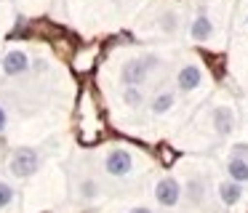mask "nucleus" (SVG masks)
<instances>
[{
  "label": "nucleus",
  "mask_w": 248,
  "mask_h": 213,
  "mask_svg": "<svg viewBox=\"0 0 248 213\" xmlns=\"http://www.w3.org/2000/svg\"><path fill=\"white\" fill-rule=\"evenodd\" d=\"M40 165H43L40 152L38 149H30V147L16 149V152L11 154V160H8V170H11L16 179H30V176H35L40 170Z\"/></svg>",
  "instance_id": "nucleus-1"
},
{
  "label": "nucleus",
  "mask_w": 248,
  "mask_h": 213,
  "mask_svg": "<svg viewBox=\"0 0 248 213\" xmlns=\"http://www.w3.org/2000/svg\"><path fill=\"white\" fill-rule=\"evenodd\" d=\"M152 197H155V202L160 208H176L184 200V184L176 176H163V179H157Z\"/></svg>",
  "instance_id": "nucleus-2"
},
{
  "label": "nucleus",
  "mask_w": 248,
  "mask_h": 213,
  "mask_svg": "<svg viewBox=\"0 0 248 213\" xmlns=\"http://www.w3.org/2000/svg\"><path fill=\"white\" fill-rule=\"evenodd\" d=\"M104 173L112 176V179H123V176H128L131 170H134V154L128 152V149L123 147H115L109 149L107 154H104Z\"/></svg>",
  "instance_id": "nucleus-3"
},
{
  "label": "nucleus",
  "mask_w": 248,
  "mask_h": 213,
  "mask_svg": "<svg viewBox=\"0 0 248 213\" xmlns=\"http://www.w3.org/2000/svg\"><path fill=\"white\" fill-rule=\"evenodd\" d=\"M30 69H32V59H30V53L24 51V48H11V51H6V56L0 61V72L6 75V77H22Z\"/></svg>",
  "instance_id": "nucleus-4"
},
{
  "label": "nucleus",
  "mask_w": 248,
  "mask_h": 213,
  "mask_svg": "<svg viewBox=\"0 0 248 213\" xmlns=\"http://www.w3.org/2000/svg\"><path fill=\"white\" fill-rule=\"evenodd\" d=\"M150 75H152V69L147 67L144 56H134V59H128V61L120 67V83L123 85H139L141 88Z\"/></svg>",
  "instance_id": "nucleus-5"
},
{
  "label": "nucleus",
  "mask_w": 248,
  "mask_h": 213,
  "mask_svg": "<svg viewBox=\"0 0 248 213\" xmlns=\"http://www.w3.org/2000/svg\"><path fill=\"white\" fill-rule=\"evenodd\" d=\"M205 75H203V67L195 61H187L179 67L176 72V88L182 91V93H192V91H198L200 85H203Z\"/></svg>",
  "instance_id": "nucleus-6"
},
{
  "label": "nucleus",
  "mask_w": 248,
  "mask_h": 213,
  "mask_svg": "<svg viewBox=\"0 0 248 213\" xmlns=\"http://www.w3.org/2000/svg\"><path fill=\"white\" fill-rule=\"evenodd\" d=\"M187 32L195 43H208V40H214V35H216V24L205 11H200V14H195L192 19H189Z\"/></svg>",
  "instance_id": "nucleus-7"
},
{
  "label": "nucleus",
  "mask_w": 248,
  "mask_h": 213,
  "mask_svg": "<svg viewBox=\"0 0 248 213\" xmlns=\"http://www.w3.org/2000/svg\"><path fill=\"white\" fill-rule=\"evenodd\" d=\"M184 200L195 208H203L205 200H208V186H205V179L198 173H189L187 181H184Z\"/></svg>",
  "instance_id": "nucleus-8"
},
{
  "label": "nucleus",
  "mask_w": 248,
  "mask_h": 213,
  "mask_svg": "<svg viewBox=\"0 0 248 213\" xmlns=\"http://www.w3.org/2000/svg\"><path fill=\"white\" fill-rule=\"evenodd\" d=\"M211 125H214L216 136H230L235 131V112H232V106L227 104L214 106L211 109Z\"/></svg>",
  "instance_id": "nucleus-9"
},
{
  "label": "nucleus",
  "mask_w": 248,
  "mask_h": 213,
  "mask_svg": "<svg viewBox=\"0 0 248 213\" xmlns=\"http://www.w3.org/2000/svg\"><path fill=\"white\" fill-rule=\"evenodd\" d=\"M243 186H246V184H237V181H232V179L221 181V184H219V189H216V195H219L221 205H227V208L240 205V202H243V197H246V189H243Z\"/></svg>",
  "instance_id": "nucleus-10"
},
{
  "label": "nucleus",
  "mask_w": 248,
  "mask_h": 213,
  "mask_svg": "<svg viewBox=\"0 0 248 213\" xmlns=\"http://www.w3.org/2000/svg\"><path fill=\"white\" fill-rule=\"evenodd\" d=\"M155 27L163 35H179V30H182V14L168 5V8H163L160 14L155 16Z\"/></svg>",
  "instance_id": "nucleus-11"
},
{
  "label": "nucleus",
  "mask_w": 248,
  "mask_h": 213,
  "mask_svg": "<svg viewBox=\"0 0 248 213\" xmlns=\"http://www.w3.org/2000/svg\"><path fill=\"white\" fill-rule=\"evenodd\" d=\"M173 104H176V93L173 91H157L155 96L150 99V112L152 115H168V112L173 109Z\"/></svg>",
  "instance_id": "nucleus-12"
},
{
  "label": "nucleus",
  "mask_w": 248,
  "mask_h": 213,
  "mask_svg": "<svg viewBox=\"0 0 248 213\" xmlns=\"http://www.w3.org/2000/svg\"><path fill=\"white\" fill-rule=\"evenodd\" d=\"M227 179L237 181V184H248V160H243V157L227 160Z\"/></svg>",
  "instance_id": "nucleus-13"
},
{
  "label": "nucleus",
  "mask_w": 248,
  "mask_h": 213,
  "mask_svg": "<svg viewBox=\"0 0 248 213\" xmlns=\"http://www.w3.org/2000/svg\"><path fill=\"white\" fill-rule=\"evenodd\" d=\"M123 104L128 106V109H141L144 106V101H147V96H144V91L139 88V85H123Z\"/></svg>",
  "instance_id": "nucleus-14"
},
{
  "label": "nucleus",
  "mask_w": 248,
  "mask_h": 213,
  "mask_svg": "<svg viewBox=\"0 0 248 213\" xmlns=\"http://www.w3.org/2000/svg\"><path fill=\"white\" fill-rule=\"evenodd\" d=\"M78 197H80V200H96L99 197V181L96 179H80L78 181Z\"/></svg>",
  "instance_id": "nucleus-15"
},
{
  "label": "nucleus",
  "mask_w": 248,
  "mask_h": 213,
  "mask_svg": "<svg viewBox=\"0 0 248 213\" xmlns=\"http://www.w3.org/2000/svg\"><path fill=\"white\" fill-rule=\"evenodd\" d=\"M14 200H16V186H14L11 181L0 179V211L11 208V205H14Z\"/></svg>",
  "instance_id": "nucleus-16"
},
{
  "label": "nucleus",
  "mask_w": 248,
  "mask_h": 213,
  "mask_svg": "<svg viewBox=\"0 0 248 213\" xmlns=\"http://www.w3.org/2000/svg\"><path fill=\"white\" fill-rule=\"evenodd\" d=\"M230 157H243L248 160V141H235L230 147Z\"/></svg>",
  "instance_id": "nucleus-17"
},
{
  "label": "nucleus",
  "mask_w": 248,
  "mask_h": 213,
  "mask_svg": "<svg viewBox=\"0 0 248 213\" xmlns=\"http://www.w3.org/2000/svg\"><path fill=\"white\" fill-rule=\"evenodd\" d=\"M8 128V112H6V104H0V133Z\"/></svg>",
  "instance_id": "nucleus-18"
},
{
  "label": "nucleus",
  "mask_w": 248,
  "mask_h": 213,
  "mask_svg": "<svg viewBox=\"0 0 248 213\" xmlns=\"http://www.w3.org/2000/svg\"><path fill=\"white\" fill-rule=\"evenodd\" d=\"M46 67H48V64H46V59H32V72H46Z\"/></svg>",
  "instance_id": "nucleus-19"
},
{
  "label": "nucleus",
  "mask_w": 248,
  "mask_h": 213,
  "mask_svg": "<svg viewBox=\"0 0 248 213\" xmlns=\"http://www.w3.org/2000/svg\"><path fill=\"white\" fill-rule=\"evenodd\" d=\"M125 213H155L152 208H144V205H136V208H131V211H125Z\"/></svg>",
  "instance_id": "nucleus-20"
},
{
  "label": "nucleus",
  "mask_w": 248,
  "mask_h": 213,
  "mask_svg": "<svg viewBox=\"0 0 248 213\" xmlns=\"http://www.w3.org/2000/svg\"><path fill=\"white\" fill-rule=\"evenodd\" d=\"M246 30H248V11H246Z\"/></svg>",
  "instance_id": "nucleus-21"
}]
</instances>
